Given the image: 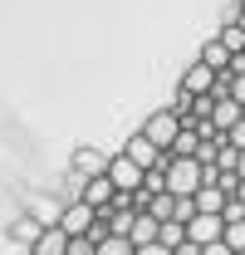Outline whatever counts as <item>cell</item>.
Instances as JSON below:
<instances>
[{
	"mask_svg": "<svg viewBox=\"0 0 245 255\" xmlns=\"http://www.w3.org/2000/svg\"><path fill=\"white\" fill-rule=\"evenodd\" d=\"M137 132H142L147 142H157L162 152H172V142L182 137V118H177L172 108H157V113H152V118H147L142 128H137Z\"/></svg>",
	"mask_w": 245,
	"mask_h": 255,
	"instance_id": "obj_1",
	"label": "cell"
},
{
	"mask_svg": "<svg viewBox=\"0 0 245 255\" xmlns=\"http://www.w3.org/2000/svg\"><path fill=\"white\" fill-rule=\"evenodd\" d=\"M108 182H113L122 196H137V191H142V182H147V167H137L127 152H118V157L108 162Z\"/></svg>",
	"mask_w": 245,
	"mask_h": 255,
	"instance_id": "obj_2",
	"label": "cell"
},
{
	"mask_svg": "<svg viewBox=\"0 0 245 255\" xmlns=\"http://www.w3.org/2000/svg\"><path fill=\"white\" fill-rule=\"evenodd\" d=\"M167 191H172V196H196V191H201V162L196 157H172Z\"/></svg>",
	"mask_w": 245,
	"mask_h": 255,
	"instance_id": "obj_3",
	"label": "cell"
},
{
	"mask_svg": "<svg viewBox=\"0 0 245 255\" xmlns=\"http://www.w3.org/2000/svg\"><path fill=\"white\" fill-rule=\"evenodd\" d=\"M93 221H98V211H93L89 201H69V206H64V226H59V231L74 241V236H89Z\"/></svg>",
	"mask_w": 245,
	"mask_h": 255,
	"instance_id": "obj_4",
	"label": "cell"
},
{
	"mask_svg": "<svg viewBox=\"0 0 245 255\" xmlns=\"http://www.w3.org/2000/svg\"><path fill=\"white\" fill-rule=\"evenodd\" d=\"M108 162L113 157H103V152H93V147H79V152L69 157V172L84 177V182H93V177H108Z\"/></svg>",
	"mask_w": 245,
	"mask_h": 255,
	"instance_id": "obj_5",
	"label": "cell"
},
{
	"mask_svg": "<svg viewBox=\"0 0 245 255\" xmlns=\"http://www.w3.org/2000/svg\"><path fill=\"white\" fill-rule=\"evenodd\" d=\"M122 152H127V157L137 162V167H147V172H152L157 162L167 157V152H162V147H157V142H147V137H142V132H132V137H127V142H122Z\"/></svg>",
	"mask_w": 245,
	"mask_h": 255,
	"instance_id": "obj_6",
	"label": "cell"
},
{
	"mask_svg": "<svg viewBox=\"0 0 245 255\" xmlns=\"http://www.w3.org/2000/svg\"><path fill=\"white\" fill-rule=\"evenodd\" d=\"M211 89H216V69H206V64L196 59V64H191V69L182 74V94H191V98H206Z\"/></svg>",
	"mask_w": 245,
	"mask_h": 255,
	"instance_id": "obj_7",
	"label": "cell"
},
{
	"mask_svg": "<svg viewBox=\"0 0 245 255\" xmlns=\"http://www.w3.org/2000/svg\"><path fill=\"white\" fill-rule=\"evenodd\" d=\"M64 206H69V201H54V196H34V201H30V216L44 226V231H59V226H64Z\"/></svg>",
	"mask_w": 245,
	"mask_h": 255,
	"instance_id": "obj_8",
	"label": "cell"
},
{
	"mask_svg": "<svg viewBox=\"0 0 245 255\" xmlns=\"http://www.w3.org/2000/svg\"><path fill=\"white\" fill-rule=\"evenodd\" d=\"M39 236H44V226L34 221L30 211H25V216H20V221L10 226V241H15V246H20V251H34V241H39Z\"/></svg>",
	"mask_w": 245,
	"mask_h": 255,
	"instance_id": "obj_9",
	"label": "cell"
},
{
	"mask_svg": "<svg viewBox=\"0 0 245 255\" xmlns=\"http://www.w3.org/2000/svg\"><path fill=\"white\" fill-rule=\"evenodd\" d=\"M245 118V108L236 103V98H216V113H211V123H216V132H231V128Z\"/></svg>",
	"mask_w": 245,
	"mask_h": 255,
	"instance_id": "obj_10",
	"label": "cell"
},
{
	"mask_svg": "<svg viewBox=\"0 0 245 255\" xmlns=\"http://www.w3.org/2000/svg\"><path fill=\"white\" fill-rule=\"evenodd\" d=\"M231 59H236V54H231L221 39H211V44L201 49V64H206V69H216V74H226V69H231Z\"/></svg>",
	"mask_w": 245,
	"mask_h": 255,
	"instance_id": "obj_11",
	"label": "cell"
},
{
	"mask_svg": "<svg viewBox=\"0 0 245 255\" xmlns=\"http://www.w3.org/2000/svg\"><path fill=\"white\" fill-rule=\"evenodd\" d=\"M30 255H69V236H64V231H44V236L34 241Z\"/></svg>",
	"mask_w": 245,
	"mask_h": 255,
	"instance_id": "obj_12",
	"label": "cell"
},
{
	"mask_svg": "<svg viewBox=\"0 0 245 255\" xmlns=\"http://www.w3.org/2000/svg\"><path fill=\"white\" fill-rule=\"evenodd\" d=\"M201 152V132L196 128H182V137L172 142V157H196Z\"/></svg>",
	"mask_w": 245,
	"mask_h": 255,
	"instance_id": "obj_13",
	"label": "cell"
},
{
	"mask_svg": "<svg viewBox=\"0 0 245 255\" xmlns=\"http://www.w3.org/2000/svg\"><path fill=\"white\" fill-rule=\"evenodd\" d=\"M231 54H245V25H221V34H216Z\"/></svg>",
	"mask_w": 245,
	"mask_h": 255,
	"instance_id": "obj_14",
	"label": "cell"
},
{
	"mask_svg": "<svg viewBox=\"0 0 245 255\" xmlns=\"http://www.w3.org/2000/svg\"><path fill=\"white\" fill-rule=\"evenodd\" d=\"M162 246H167V251L186 246V226H182V221H162Z\"/></svg>",
	"mask_w": 245,
	"mask_h": 255,
	"instance_id": "obj_15",
	"label": "cell"
},
{
	"mask_svg": "<svg viewBox=\"0 0 245 255\" xmlns=\"http://www.w3.org/2000/svg\"><path fill=\"white\" fill-rule=\"evenodd\" d=\"M98 255H137V246H132V241H122V236H108V241L98 246Z\"/></svg>",
	"mask_w": 245,
	"mask_h": 255,
	"instance_id": "obj_16",
	"label": "cell"
},
{
	"mask_svg": "<svg viewBox=\"0 0 245 255\" xmlns=\"http://www.w3.org/2000/svg\"><path fill=\"white\" fill-rule=\"evenodd\" d=\"M216 167H221V172H241V147H231V142H226V147H221V157H216Z\"/></svg>",
	"mask_w": 245,
	"mask_h": 255,
	"instance_id": "obj_17",
	"label": "cell"
},
{
	"mask_svg": "<svg viewBox=\"0 0 245 255\" xmlns=\"http://www.w3.org/2000/svg\"><path fill=\"white\" fill-rule=\"evenodd\" d=\"M226 246H231L236 255L245 251V221H231V226H226Z\"/></svg>",
	"mask_w": 245,
	"mask_h": 255,
	"instance_id": "obj_18",
	"label": "cell"
},
{
	"mask_svg": "<svg viewBox=\"0 0 245 255\" xmlns=\"http://www.w3.org/2000/svg\"><path fill=\"white\" fill-rule=\"evenodd\" d=\"M69 255H98V241H89V236H74V241H69Z\"/></svg>",
	"mask_w": 245,
	"mask_h": 255,
	"instance_id": "obj_19",
	"label": "cell"
},
{
	"mask_svg": "<svg viewBox=\"0 0 245 255\" xmlns=\"http://www.w3.org/2000/svg\"><path fill=\"white\" fill-rule=\"evenodd\" d=\"M226 142H231V147H241V152H245V118H241L236 128H231V132H226Z\"/></svg>",
	"mask_w": 245,
	"mask_h": 255,
	"instance_id": "obj_20",
	"label": "cell"
},
{
	"mask_svg": "<svg viewBox=\"0 0 245 255\" xmlns=\"http://www.w3.org/2000/svg\"><path fill=\"white\" fill-rule=\"evenodd\" d=\"M201 255H236V251H231L226 241H216V246H206V251H201Z\"/></svg>",
	"mask_w": 245,
	"mask_h": 255,
	"instance_id": "obj_21",
	"label": "cell"
},
{
	"mask_svg": "<svg viewBox=\"0 0 245 255\" xmlns=\"http://www.w3.org/2000/svg\"><path fill=\"white\" fill-rule=\"evenodd\" d=\"M172 255H201V246H191V241H186V246H177Z\"/></svg>",
	"mask_w": 245,
	"mask_h": 255,
	"instance_id": "obj_22",
	"label": "cell"
},
{
	"mask_svg": "<svg viewBox=\"0 0 245 255\" xmlns=\"http://www.w3.org/2000/svg\"><path fill=\"white\" fill-rule=\"evenodd\" d=\"M137 255H172L167 246H147V251H137Z\"/></svg>",
	"mask_w": 245,
	"mask_h": 255,
	"instance_id": "obj_23",
	"label": "cell"
},
{
	"mask_svg": "<svg viewBox=\"0 0 245 255\" xmlns=\"http://www.w3.org/2000/svg\"><path fill=\"white\" fill-rule=\"evenodd\" d=\"M241 10H245V0H241Z\"/></svg>",
	"mask_w": 245,
	"mask_h": 255,
	"instance_id": "obj_24",
	"label": "cell"
},
{
	"mask_svg": "<svg viewBox=\"0 0 245 255\" xmlns=\"http://www.w3.org/2000/svg\"><path fill=\"white\" fill-rule=\"evenodd\" d=\"M241 255H245V251H241Z\"/></svg>",
	"mask_w": 245,
	"mask_h": 255,
	"instance_id": "obj_25",
	"label": "cell"
}]
</instances>
